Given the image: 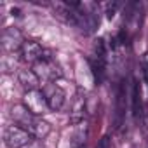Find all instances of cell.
I'll use <instances>...</instances> for the list:
<instances>
[{
    "label": "cell",
    "instance_id": "obj_1",
    "mask_svg": "<svg viewBox=\"0 0 148 148\" xmlns=\"http://www.w3.org/2000/svg\"><path fill=\"white\" fill-rule=\"evenodd\" d=\"M4 141L9 148H28L33 139L26 129L19 125H9L4 132Z\"/></svg>",
    "mask_w": 148,
    "mask_h": 148
},
{
    "label": "cell",
    "instance_id": "obj_2",
    "mask_svg": "<svg viewBox=\"0 0 148 148\" xmlns=\"http://www.w3.org/2000/svg\"><path fill=\"white\" fill-rule=\"evenodd\" d=\"M33 71L37 73L40 79L49 80V82H54V80H58V79L63 77V70H61V66L56 63L54 58H52V59H40V61L35 64Z\"/></svg>",
    "mask_w": 148,
    "mask_h": 148
},
{
    "label": "cell",
    "instance_id": "obj_3",
    "mask_svg": "<svg viewBox=\"0 0 148 148\" xmlns=\"http://www.w3.org/2000/svg\"><path fill=\"white\" fill-rule=\"evenodd\" d=\"M25 106H26L35 117L40 115V113H44L45 108H49L44 92L38 91V89H37V91H28V92L25 94Z\"/></svg>",
    "mask_w": 148,
    "mask_h": 148
},
{
    "label": "cell",
    "instance_id": "obj_4",
    "mask_svg": "<svg viewBox=\"0 0 148 148\" xmlns=\"http://www.w3.org/2000/svg\"><path fill=\"white\" fill-rule=\"evenodd\" d=\"M26 40L23 38V33L18 30V28H7L4 33H2V47L4 51L7 52H14V51H21L23 44Z\"/></svg>",
    "mask_w": 148,
    "mask_h": 148
},
{
    "label": "cell",
    "instance_id": "obj_5",
    "mask_svg": "<svg viewBox=\"0 0 148 148\" xmlns=\"http://www.w3.org/2000/svg\"><path fill=\"white\" fill-rule=\"evenodd\" d=\"M44 51L42 45L38 42H33V40H26L19 51V56H21V61L25 63H30V64H37L42 58H44Z\"/></svg>",
    "mask_w": 148,
    "mask_h": 148
},
{
    "label": "cell",
    "instance_id": "obj_6",
    "mask_svg": "<svg viewBox=\"0 0 148 148\" xmlns=\"http://www.w3.org/2000/svg\"><path fill=\"white\" fill-rule=\"evenodd\" d=\"M44 96L47 99V106L49 110H61L63 105H64V91L61 87H58L56 84H47L44 87Z\"/></svg>",
    "mask_w": 148,
    "mask_h": 148
},
{
    "label": "cell",
    "instance_id": "obj_7",
    "mask_svg": "<svg viewBox=\"0 0 148 148\" xmlns=\"http://www.w3.org/2000/svg\"><path fill=\"white\" fill-rule=\"evenodd\" d=\"M125 119V86L124 82H120L117 86V92H115V117H113V127L119 129L124 124Z\"/></svg>",
    "mask_w": 148,
    "mask_h": 148
},
{
    "label": "cell",
    "instance_id": "obj_8",
    "mask_svg": "<svg viewBox=\"0 0 148 148\" xmlns=\"http://www.w3.org/2000/svg\"><path fill=\"white\" fill-rule=\"evenodd\" d=\"M11 117L14 119V122H16V125H19V127H23V129H30L32 127V124L35 122V115L25 106V105H16V106H12V110H11Z\"/></svg>",
    "mask_w": 148,
    "mask_h": 148
},
{
    "label": "cell",
    "instance_id": "obj_9",
    "mask_svg": "<svg viewBox=\"0 0 148 148\" xmlns=\"http://www.w3.org/2000/svg\"><path fill=\"white\" fill-rule=\"evenodd\" d=\"M18 80L26 89V92L28 91H37L38 86H40V77L37 75L33 70H21L18 73Z\"/></svg>",
    "mask_w": 148,
    "mask_h": 148
},
{
    "label": "cell",
    "instance_id": "obj_10",
    "mask_svg": "<svg viewBox=\"0 0 148 148\" xmlns=\"http://www.w3.org/2000/svg\"><path fill=\"white\" fill-rule=\"evenodd\" d=\"M87 136H89V127L87 124H79L77 129L73 131L71 134V139H70V146L71 148H84L86 141H87Z\"/></svg>",
    "mask_w": 148,
    "mask_h": 148
},
{
    "label": "cell",
    "instance_id": "obj_11",
    "mask_svg": "<svg viewBox=\"0 0 148 148\" xmlns=\"http://www.w3.org/2000/svg\"><path fill=\"white\" fill-rule=\"evenodd\" d=\"M89 64H91V71H92V75H94V80L98 84H101L103 79H105V70H106L105 59L94 56V58H89Z\"/></svg>",
    "mask_w": 148,
    "mask_h": 148
},
{
    "label": "cell",
    "instance_id": "obj_12",
    "mask_svg": "<svg viewBox=\"0 0 148 148\" xmlns=\"http://www.w3.org/2000/svg\"><path fill=\"white\" fill-rule=\"evenodd\" d=\"M131 96H132V115H134V119L138 120V119H141V115H143L141 87H139L138 82H132V92H131Z\"/></svg>",
    "mask_w": 148,
    "mask_h": 148
},
{
    "label": "cell",
    "instance_id": "obj_13",
    "mask_svg": "<svg viewBox=\"0 0 148 148\" xmlns=\"http://www.w3.org/2000/svg\"><path fill=\"white\" fill-rule=\"evenodd\" d=\"M28 132L32 136H35L37 139H44L49 132H51V124L42 120V119H35V122L32 124V127L28 129Z\"/></svg>",
    "mask_w": 148,
    "mask_h": 148
},
{
    "label": "cell",
    "instance_id": "obj_14",
    "mask_svg": "<svg viewBox=\"0 0 148 148\" xmlns=\"http://www.w3.org/2000/svg\"><path fill=\"white\" fill-rule=\"evenodd\" d=\"M84 110H86V101L82 98H79L73 103V108L70 112V122L71 124H82L84 120Z\"/></svg>",
    "mask_w": 148,
    "mask_h": 148
},
{
    "label": "cell",
    "instance_id": "obj_15",
    "mask_svg": "<svg viewBox=\"0 0 148 148\" xmlns=\"http://www.w3.org/2000/svg\"><path fill=\"white\" fill-rule=\"evenodd\" d=\"M94 56L105 59V56H106V47H105V40H103V38H98V40L94 42Z\"/></svg>",
    "mask_w": 148,
    "mask_h": 148
},
{
    "label": "cell",
    "instance_id": "obj_16",
    "mask_svg": "<svg viewBox=\"0 0 148 148\" xmlns=\"http://www.w3.org/2000/svg\"><path fill=\"white\" fill-rule=\"evenodd\" d=\"M141 68H143V79L148 84V52L143 54V58H141Z\"/></svg>",
    "mask_w": 148,
    "mask_h": 148
},
{
    "label": "cell",
    "instance_id": "obj_17",
    "mask_svg": "<svg viewBox=\"0 0 148 148\" xmlns=\"http://www.w3.org/2000/svg\"><path fill=\"white\" fill-rule=\"evenodd\" d=\"M117 9H119V2H110V4H106V18L112 19V18L115 16Z\"/></svg>",
    "mask_w": 148,
    "mask_h": 148
},
{
    "label": "cell",
    "instance_id": "obj_18",
    "mask_svg": "<svg viewBox=\"0 0 148 148\" xmlns=\"http://www.w3.org/2000/svg\"><path fill=\"white\" fill-rule=\"evenodd\" d=\"M110 146H112V145H110V138H108V136H103L96 148H110Z\"/></svg>",
    "mask_w": 148,
    "mask_h": 148
}]
</instances>
